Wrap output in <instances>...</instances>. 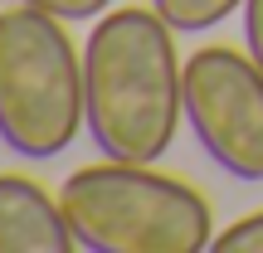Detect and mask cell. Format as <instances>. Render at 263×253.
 <instances>
[{
  "instance_id": "obj_1",
  "label": "cell",
  "mask_w": 263,
  "mask_h": 253,
  "mask_svg": "<svg viewBox=\"0 0 263 253\" xmlns=\"http://www.w3.org/2000/svg\"><path fill=\"white\" fill-rule=\"evenodd\" d=\"M176 29L156 10H107L83 49L88 137L107 161L151 166L171 151L185 117V64Z\"/></svg>"
},
{
  "instance_id": "obj_2",
  "label": "cell",
  "mask_w": 263,
  "mask_h": 253,
  "mask_svg": "<svg viewBox=\"0 0 263 253\" xmlns=\"http://www.w3.org/2000/svg\"><path fill=\"white\" fill-rule=\"evenodd\" d=\"M59 205L78 248L93 253H200L215 244L205 195L137 161L73 170L59 185Z\"/></svg>"
},
{
  "instance_id": "obj_3",
  "label": "cell",
  "mask_w": 263,
  "mask_h": 253,
  "mask_svg": "<svg viewBox=\"0 0 263 253\" xmlns=\"http://www.w3.org/2000/svg\"><path fill=\"white\" fill-rule=\"evenodd\" d=\"M83 107V59L59 15L15 5L0 15V141L25 161H54L73 146Z\"/></svg>"
},
{
  "instance_id": "obj_4",
  "label": "cell",
  "mask_w": 263,
  "mask_h": 253,
  "mask_svg": "<svg viewBox=\"0 0 263 253\" xmlns=\"http://www.w3.org/2000/svg\"><path fill=\"white\" fill-rule=\"evenodd\" d=\"M185 122L219 170L263 180V68L254 54L210 44L185 59Z\"/></svg>"
},
{
  "instance_id": "obj_5",
  "label": "cell",
  "mask_w": 263,
  "mask_h": 253,
  "mask_svg": "<svg viewBox=\"0 0 263 253\" xmlns=\"http://www.w3.org/2000/svg\"><path fill=\"white\" fill-rule=\"evenodd\" d=\"M78 248L68 215L39 180L0 176V253H68Z\"/></svg>"
},
{
  "instance_id": "obj_6",
  "label": "cell",
  "mask_w": 263,
  "mask_h": 253,
  "mask_svg": "<svg viewBox=\"0 0 263 253\" xmlns=\"http://www.w3.org/2000/svg\"><path fill=\"white\" fill-rule=\"evenodd\" d=\"M249 0H151L161 20H166L176 34H205V29L224 25L234 10H244Z\"/></svg>"
},
{
  "instance_id": "obj_7",
  "label": "cell",
  "mask_w": 263,
  "mask_h": 253,
  "mask_svg": "<svg viewBox=\"0 0 263 253\" xmlns=\"http://www.w3.org/2000/svg\"><path fill=\"white\" fill-rule=\"evenodd\" d=\"M210 248H215V253H263V209L234 219L229 229H219Z\"/></svg>"
},
{
  "instance_id": "obj_8",
  "label": "cell",
  "mask_w": 263,
  "mask_h": 253,
  "mask_svg": "<svg viewBox=\"0 0 263 253\" xmlns=\"http://www.w3.org/2000/svg\"><path fill=\"white\" fill-rule=\"evenodd\" d=\"M20 5L49 10V15H59V20H93V15H103L112 0H20Z\"/></svg>"
},
{
  "instance_id": "obj_9",
  "label": "cell",
  "mask_w": 263,
  "mask_h": 253,
  "mask_svg": "<svg viewBox=\"0 0 263 253\" xmlns=\"http://www.w3.org/2000/svg\"><path fill=\"white\" fill-rule=\"evenodd\" d=\"M244 49L254 54V64L263 68V0L244 5Z\"/></svg>"
}]
</instances>
